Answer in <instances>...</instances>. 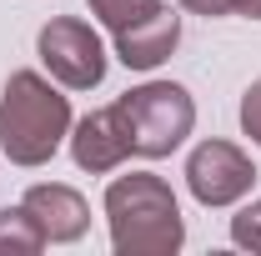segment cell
<instances>
[{"label":"cell","mask_w":261,"mask_h":256,"mask_svg":"<svg viewBox=\"0 0 261 256\" xmlns=\"http://www.w3.org/2000/svg\"><path fill=\"white\" fill-rule=\"evenodd\" d=\"M146 5H156V0H91V15H96L106 31H121V25L136 20Z\"/></svg>","instance_id":"obj_10"},{"label":"cell","mask_w":261,"mask_h":256,"mask_svg":"<svg viewBox=\"0 0 261 256\" xmlns=\"http://www.w3.org/2000/svg\"><path fill=\"white\" fill-rule=\"evenodd\" d=\"M70 131V100L35 70H15L0 91V151L15 166H45Z\"/></svg>","instance_id":"obj_2"},{"label":"cell","mask_w":261,"mask_h":256,"mask_svg":"<svg viewBox=\"0 0 261 256\" xmlns=\"http://www.w3.org/2000/svg\"><path fill=\"white\" fill-rule=\"evenodd\" d=\"M20 206H25L35 221H40L45 241H81V236H86V226H91V211H86L81 191L56 186V181H40V186H31Z\"/></svg>","instance_id":"obj_8"},{"label":"cell","mask_w":261,"mask_h":256,"mask_svg":"<svg viewBox=\"0 0 261 256\" xmlns=\"http://www.w3.org/2000/svg\"><path fill=\"white\" fill-rule=\"evenodd\" d=\"M45 246V231L35 221L25 206H15V211H0V251H15V256H35Z\"/></svg>","instance_id":"obj_9"},{"label":"cell","mask_w":261,"mask_h":256,"mask_svg":"<svg viewBox=\"0 0 261 256\" xmlns=\"http://www.w3.org/2000/svg\"><path fill=\"white\" fill-rule=\"evenodd\" d=\"M121 121H126V136H130V151L136 156H171L196 126V106L186 96V86L176 81H151L141 91H126L116 100Z\"/></svg>","instance_id":"obj_3"},{"label":"cell","mask_w":261,"mask_h":256,"mask_svg":"<svg viewBox=\"0 0 261 256\" xmlns=\"http://www.w3.org/2000/svg\"><path fill=\"white\" fill-rule=\"evenodd\" d=\"M70 156H75L81 171H91V176L116 171V166L130 156V136H126V121H121L116 100L100 106V111H91V116L75 126V136H70Z\"/></svg>","instance_id":"obj_7"},{"label":"cell","mask_w":261,"mask_h":256,"mask_svg":"<svg viewBox=\"0 0 261 256\" xmlns=\"http://www.w3.org/2000/svg\"><path fill=\"white\" fill-rule=\"evenodd\" d=\"M231 241L246 246V251H261V201H251L246 211L231 216Z\"/></svg>","instance_id":"obj_11"},{"label":"cell","mask_w":261,"mask_h":256,"mask_svg":"<svg viewBox=\"0 0 261 256\" xmlns=\"http://www.w3.org/2000/svg\"><path fill=\"white\" fill-rule=\"evenodd\" d=\"M241 131L261 146V81H251V91L241 96Z\"/></svg>","instance_id":"obj_12"},{"label":"cell","mask_w":261,"mask_h":256,"mask_svg":"<svg viewBox=\"0 0 261 256\" xmlns=\"http://www.w3.org/2000/svg\"><path fill=\"white\" fill-rule=\"evenodd\" d=\"M116 35V56L130 65V70H156V65L176 50V40H181V15L171 10V5H146L136 20H126Z\"/></svg>","instance_id":"obj_6"},{"label":"cell","mask_w":261,"mask_h":256,"mask_svg":"<svg viewBox=\"0 0 261 256\" xmlns=\"http://www.w3.org/2000/svg\"><path fill=\"white\" fill-rule=\"evenodd\" d=\"M106 216H111V241L121 256H171L186 241L181 206L171 186L151 171L116 176L106 191Z\"/></svg>","instance_id":"obj_1"},{"label":"cell","mask_w":261,"mask_h":256,"mask_svg":"<svg viewBox=\"0 0 261 256\" xmlns=\"http://www.w3.org/2000/svg\"><path fill=\"white\" fill-rule=\"evenodd\" d=\"M251 181H256V166L231 141H201L186 161V186L201 206H231L251 191Z\"/></svg>","instance_id":"obj_5"},{"label":"cell","mask_w":261,"mask_h":256,"mask_svg":"<svg viewBox=\"0 0 261 256\" xmlns=\"http://www.w3.org/2000/svg\"><path fill=\"white\" fill-rule=\"evenodd\" d=\"M40 61L45 70L70 86V91H91L106 81V45H100V35L86 25V20H75V15H61V20H50L45 31H40Z\"/></svg>","instance_id":"obj_4"},{"label":"cell","mask_w":261,"mask_h":256,"mask_svg":"<svg viewBox=\"0 0 261 256\" xmlns=\"http://www.w3.org/2000/svg\"><path fill=\"white\" fill-rule=\"evenodd\" d=\"M236 15H251V20H261V0H236Z\"/></svg>","instance_id":"obj_14"},{"label":"cell","mask_w":261,"mask_h":256,"mask_svg":"<svg viewBox=\"0 0 261 256\" xmlns=\"http://www.w3.org/2000/svg\"><path fill=\"white\" fill-rule=\"evenodd\" d=\"M186 10H196V15H231L236 10V0H181Z\"/></svg>","instance_id":"obj_13"}]
</instances>
